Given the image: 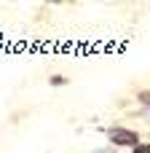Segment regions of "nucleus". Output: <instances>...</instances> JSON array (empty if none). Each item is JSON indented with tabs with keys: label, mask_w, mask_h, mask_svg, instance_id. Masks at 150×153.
<instances>
[{
	"label": "nucleus",
	"mask_w": 150,
	"mask_h": 153,
	"mask_svg": "<svg viewBox=\"0 0 150 153\" xmlns=\"http://www.w3.org/2000/svg\"><path fill=\"white\" fill-rule=\"evenodd\" d=\"M107 137H110V143H115V145H140L137 143V132H132V129H121V126H110L107 129Z\"/></svg>",
	"instance_id": "1"
},
{
	"label": "nucleus",
	"mask_w": 150,
	"mask_h": 153,
	"mask_svg": "<svg viewBox=\"0 0 150 153\" xmlns=\"http://www.w3.org/2000/svg\"><path fill=\"white\" fill-rule=\"evenodd\" d=\"M134 153H150V145H137V148H134Z\"/></svg>",
	"instance_id": "2"
},
{
	"label": "nucleus",
	"mask_w": 150,
	"mask_h": 153,
	"mask_svg": "<svg viewBox=\"0 0 150 153\" xmlns=\"http://www.w3.org/2000/svg\"><path fill=\"white\" fill-rule=\"evenodd\" d=\"M140 100H142L145 105H150V91H142V94H140Z\"/></svg>",
	"instance_id": "3"
},
{
	"label": "nucleus",
	"mask_w": 150,
	"mask_h": 153,
	"mask_svg": "<svg viewBox=\"0 0 150 153\" xmlns=\"http://www.w3.org/2000/svg\"><path fill=\"white\" fill-rule=\"evenodd\" d=\"M94 153H110V151H94Z\"/></svg>",
	"instance_id": "4"
}]
</instances>
